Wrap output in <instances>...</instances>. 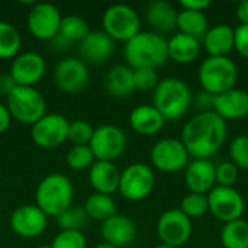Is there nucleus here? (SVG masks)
Instances as JSON below:
<instances>
[{"mask_svg":"<svg viewBox=\"0 0 248 248\" xmlns=\"http://www.w3.org/2000/svg\"><path fill=\"white\" fill-rule=\"evenodd\" d=\"M228 125L214 110L190 118L182 131V142L195 160H209L225 144Z\"/></svg>","mask_w":248,"mask_h":248,"instance_id":"nucleus-1","label":"nucleus"},{"mask_svg":"<svg viewBox=\"0 0 248 248\" xmlns=\"http://www.w3.org/2000/svg\"><path fill=\"white\" fill-rule=\"evenodd\" d=\"M128 67L137 68H158L169 60L167 39L157 33L141 31L125 44L124 49Z\"/></svg>","mask_w":248,"mask_h":248,"instance_id":"nucleus-2","label":"nucleus"},{"mask_svg":"<svg viewBox=\"0 0 248 248\" xmlns=\"http://www.w3.org/2000/svg\"><path fill=\"white\" fill-rule=\"evenodd\" d=\"M192 105V92L189 86L177 77L160 80L153 94V106L166 121H176L186 115Z\"/></svg>","mask_w":248,"mask_h":248,"instance_id":"nucleus-3","label":"nucleus"},{"mask_svg":"<svg viewBox=\"0 0 248 248\" xmlns=\"http://www.w3.org/2000/svg\"><path fill=\"white\" fill-rule=\"evenodd\" d=\"M73 195L71 180L61 173H51L36 187V206L46 217L57 218L73 205Z\"/></svg>","mask_w":248,"mask_h":248,"instance_id":"nucleus-4","label":"nucleus"},{"mask_svg":"<svg viewBox=\"0 0 248 248\" xmlns=\"http://www.w3.org/2000/svg\"><path fill=\"white\" fill-rule=\"evenodd\" d=\"M198 78L203 92L218 96L235 87L238 67L228 57H206L199 65Z\"/></svg>","mask_w":248,"mask_h":248,"instance_id":"nucleus-5","label":"nucleus"},{"mask_svg":"<svg viewBox=\"0 0 248 248\" xmlns=\"http://www.w3.org/2000/svg\"><path fill=\"white\" fill-rule=\"evenodd\" d=\"M7 109L13 119L33 125L46 115V102L35 87L17 86L7 96Z\"/></svg>","mask_w":248,"mask_h":248,"instance_id":"nucleus-6","label":"nucleus"},{"mask_svg":"<svg viewBox=\"0 0 248 248\" xmlns=\"http://www.w3.org/2000/svg\"><path fill=\"white\" fill-rule=\"evenodd\" d=\"M103 31L113 41H124L125 44L141 32V19L138 12L122 3L109 6L102 17Z\"/></svg>","mask_w":248,"mask_h":248,"instance_id":"nucleus-7","label":"nucleus"},{"mask_svg":"<svg viewBox=\"0 0 248 248\" xmlns=\"http://www.w3.org/2000/svg\"><path fill=\"white\" fill-rule=\"evenodd\" d=\"M155 186L153 169L144 163H132L122 173L119 180V193L132 202L148 198Z\"/></svg>","mask_w":248,"mask_h":248,"instance_id":"nucleus-8","label":"nucleus"},{"mask_svg":"<svg viewBox=\"0 0 248 248\" xmlns=\"http://www.w3.org/2000/svg\"><path fill=\"white\" fill-rule=\"evenodd\" d=\"M126 144L125 132L118 125L106 124L94 129L89 147L96 161L113 163V160L119 158L125 153Z\"/></svg>","mask_w":248,"mask_h":248,"instance_id":"nucleus-9","label":"nucleus"},{"mask_svg":"<svg viewBox=\"0 0 248 248\" xmlns=\"http://www.w3.org/2000/svg\"><path fill=\"white\" fill-rule=\"evenodd\" d=\"M192 221L179 209L173 208L161 214L157 221V235L163 244L180 248L192 237Z\"/></svg>","mask_w":248,"mask_h":248,"instance_id":"nucleus-10","label":"nucleus"},{"mask_svg":"<svg viewBox=\"0 0 248 248\" xmlns=\"http://www.w3.org/2000/svg\"><path fill=\"white\" fill-rule=\"evenodd\" d=\"M189 153L183 145L182 140L164 138L154 144L151 148L153 166L164 173H176L189 164Z\"/></svg>","mask_w":248,"mask_h":248,"instance_id":"nucleus-11","label":"nucleus"},{"mask_svg":"<svg viewBox=\"0 0 248 248\" xmlns=\"http://www.w3.org/2000/svg\"><path fill=\"white\" fill-rule=\"evenodd\" d=\"M70 122L60 113H46L32 125V141L41 148H55L68 141Z\"/></svg>","mask_w":248,"mask_h":248,"instance_id":"nucleus-12","label":"nucleus"},{"mask_svg":"<svg viewBox=\"0 0 248 248\" xmlns=\"http://www.w3.org/2000/svg\"><path fill=\"white\" fill-rule=\"evenodd\" d=\"M209 212L222 222L240 219L244 214V198L234 187L215 186L208 195Z\"/></svg>","mask_w":248,"mask_h":248,"instance_id":"nucleus-13","label":"nucleus"},{"mask_svg":"<svg viewBox=\"0 0 248 248\" xmlns=\"http://www.w3.org/2000/svg\"><path fill=\"white\" fill-rule=\"evenodd\" d=\"M90 74L86 62L76 57L61 60L54 70V81L58 89L68 94H77L89 84Z\"/></svg>","mask_w":248,"mask_h":248,"instance_id":"nucleus-14","label":"nucleus"},{"mask_svg":"<svg viewBox=\"0 0 248 248\" xmlns=\"http://www.w3.org/2000/svg\"><path fill=\"white\" fill-rule=\"evenodd\" d=\"M62 16L51 3L35 4L28 15V28L31 33L44 41H51L60 31Z\"/></svg>","mask_w":248,"mask_h":248,"instance_id":"nucleus-15","label":"nucleus"},{"mask_svg":"<svg viewBox=\"0 0 248 248\" xmlns=\"http://www.w3.org/2000/svg\"><path fill=\"white\" fill-rule=\"evenodd\" d=\"M45 60L38 52H23L15 57L10 68V76L15 80L16 86L33 87L45 74Z\"/></svg>","mask_w":248,"mask_h":248,"instance_id":"nucleus-16","label":"nucleus"},{"mask_svg":"<svg viewBox=\"0 0 248 248\" xmlns=\"http://www.w3.org/2000/svg\"><path fill=\"white\" fill-rule=\"evenodd\" d=\"M48 225V217L36 205H23L15 209L10 217V227L15 234L23 238L39 237Z\"/></svg>","mask_w":248,"mask_h":248,"instance_id":"nucleus-17","label":"nucleus"},{"mask_svg":"<svg viewBox=\"0 0 248 248\" xmlns=\"http://www.w3.org/2000/svg\"><path fill=\"white\" fill-rule=\"evenodd\" d=\"M100 234L106 244L116 248L129 247L137 240V227L129 217L115 214L102 222Z\"/></svg>","mask_w":248,"mask_h":248,"instance_id":"nucleus-18","label":"nucleus"},{"mask_svg":"<svg viewBox=\"0 0 248 248\" xmlns=\"http://www.w3.org/2000/svg\"><path fill=\"white\" fill-rule=\"evenodd\" d=\"M214 112L224 121H235L248 116V92L231 89L214 97Z\"/></svg>","mask_w":248,"mask_h":248,"instance_id":"nucleus-19","label":"nucleus"},{"mask_svg":"<svg viewBox=\"0 0 248 248\" xmlns=\"http://www.w3.org/2000/svg\"><path fill=\"white\" fill-rule=\"evenodd\" d=\"M185 183L190 193H209L217 185L215 164L211 160H193L186 166Z\"/></svg>","mask_w":248,"mask_h":248,"instance_id":"nucleus-20","label":"nucleus"},{"mask_svg":"<svg viewBox=\"0 0 248 248\" xmlns=\"http://www.w3.org/2000/svg\"><path fill=\"white\" fill-rule=\"evenodd\" d=\"M115 51V41L105 31H90V33L80 42V52L83 58L93 64L108 61Z\"/></svg>","mask_w":248,"mask_h":248,"instance_id":"nucleus-21","label":"nucleus"},{"mask_svg":"<svg viewBox=\"0 0 248 248\" xmlns=\"http://www.w3.org/2000/svg\"><path fill=\"white\" fill-rule=\"evenodd\" d=\"M121 171L110 161H94L89 170V182L96 193L112 195L119 190Z\"/></svg>","mask_w":248,"mask_h":248,"instance_id":"nucleus-22","label":"nucleus"},{"mask_svg":"<svg viewBox=\"0 0 248 248\" xmlns=\"http://www.w3.org/2000/svg\"><path fill=\"white\" fill-rule=\"evenodd\" d=\"M166 119L153 105L137 106L129 115L131 128L140 135H154L163 129Z\"/></svg>","mask_w":248,"mask_h":248,"instance_id":"nucleus-23","label":"nucleus"},{"mask_svg":"<svg viewBox=\"0 0 248 248\" xmlns=\"http://www.w3.org/2000/svg\"><path fill=\"white\" fill-rule=\"evenodd\" d=\"M203 46L209 57H228L234 49V29L228 25H215L203 36Z\"/></svg>","mask_w":248,"mask_h":248,"instance_id":"nucleus-24","label":"nucleus"},{"mask_svg":"<svg viewBox=\"0 0 248 248\" xmlns=\"http://www.w3.org/2000/svg\"><path fill=\"white\" fill-rule=\"evenodd\" d=\"M148 23L158 32H170L177 28L179 12L166 0H154L145 10Z\"/></svg>","mask_w":248,"mask_h":248,"instance_id":"nucleus-25","label":"nucleus"},{"mask_svg":"<svg viewBox=\"0 0 248 248\" xmlns=\"http://www.w3.org/2000/svg\"><path fill=\"white\" fill-rule=\"evenodd\" d=\"M167 46L169 58L179 64H189L195 61L201 52V41L180 32L167 41Z\"/></svg>","mask_w":248,"mask_h":248,"instance_id":"nucleus-26","label":"nucleus"},{"mask_svg":"<svg viewBox=\"0 0 248 248\" xmlns=\"http://www.w3.org/2000/svg\"><path fill=\"white\" fill-rule=\"evenodd\" d=\"M105 86L110 96H115V97L131 96L135 90L134 70L122 64L112 67L105 77Z\"/></svg>","mask_w":248,"mask_h":248,"instance_id":"nucleus-27","label":"nucleus"},{"mask_svg":"<svg viewBox=\"0 0 248 248\" xmlns=\"http://www.w3.org/2000/svg\"><path fill=\"white\" fill-rule=\"evenodd\" d=\"M177 28L180 33L193 36L196 39H203L208 32V17L203 12L193 10H180L177 15Z\"/></svg>","mask_w":248,"mask_h":248,"instance_id":"nucleus-28","label":"nucleus"},{"mask_svg":"<svg viewBox=\"0 0 248 248\" xmlns=\"http://www.w3.org/2000/svg\"><path fill=\"white\" fill-rule=\"evenodd\" d=\"M84 211L89 217V219H96V221H106L110 217L116 214V203L109 195L103 193H92L84 203Z\"/></svg>","mask_w":248,"mask_h":248,"instance_id":"nucleus-29","label":"nucleus"},{"mask_svg":"<svg viewBox=\"0 0 248 248\" xmlns=\"http://www.w3.org/2000/svg\"><path fill=\"white\" fill-rule=\"evenodd\" d=\"M221 243L224 248H248V222L235 219L227 222L221 230Z\"/></svg>","mask_w":248,"mask_h":248,"instance_id":"nucleus-30","label":"nucleus"},{"mask_svg":"<svg viewBox=\"0 0 248 248\" xmlns=\"http://www.w3.org/2000/svg\"><path fill=\"white\" fill-rule=\"evenodd\" d=\"M89 33H90V28L83 17L76 15H68L62 17L58 35L62 36L65 41H68L70 44L81 42Z\"/></svg>","mask_w":248,"mask_h":248,"instance_id":"nucleus-31","label":"nucleus"},{"mask_svg":"<svg viewBox=\"0 0 248 248\" xmlns=\"http://www.w3.org/2000/svg\"><path fill=\"white\" fill-rule=\"evenodd\" d=\"M22 38L17 29L9 22L0 20V58H15L20 49Z\"/></svg>","mask_w":248,"mask_h":248,"instance_id":"nucleus-32","label":"nucleus"},{"mask_svg":"<svg viewBox=\"0 0 248 248\" xmlns=\"http://www.w3.org/2000/svg\"><path fill=\"white\" fill-rule=\"evenodd\" d=\"M55 219H57V227L61 231H81L89 222V217L84 208L73 206V205Z\"/></svg>","mask_w":248,"mask_h":248,"instance_id":"nucleus-33","label":"nucleus"},{"mask_svg":"<svg viewBox=\"0 0 248 248\" xmlns=\"http://www.w3.org/2000/svg\"><path fill=\"white\" fill-rule=\"evenodd\" d=\"M189 219L193 218H201L205 214L209 212V203H208V196L206 195H201V193H187L182 202H180V208H179Z\"/></svg>","mask_w":248,"mask_h":248,"instance_id":"nucleus-34","label":"nucleus"},{"mask_svg":"<svg viewBox=\"0 0 248 248\" xmlns=\"http://www.w3.org/2000/svg\"><path fill=\"white\" fill-rule=\"evenodd\" d=\"M67 166L76 171H81L86 169H90L93 163L96 161L92 150L89 145H74L65 157Z\"/></svg>","mask_w":248,"mask_h":248,"instance_id":"nucleus-35","label":"nucleus"},{"mask_svg":"<svg viewBox=\"0 0 248 248\" xmlns=\"http://www.w3.org/2000/svg\"><path fill=\"white\" fill-rule=\"evenodd\" d=\"M93 126L86 121H74L68 128V141L74 145H89L93 137Z\"/></svg>","mask_w":248,"mask_h":248,"instance_id":"nucleus-36","label":"nucleus"},{"mask_svg":"<svg viewBox=\"0 0 248 248\" xmlns=\"http://www.w3.org/2000/svg\"><path fill=\"white\" fill-rule=\"evenodd\" d=\"M240 169L232 161H222L215 166V183L222 187H232L238 180Z\"/></svg>","mask_w":248,"mask_h":248,"instance_id":"nucleus-37","label":"nucleus"},{"mask_svg":"<svg viewBox=\"0 0 248 248\" xmlns=\"http://www.w3.org/2000/svg\"><path fill=\"white\" fill-rule=\"evenodd\" d=\"M231 161L238 167L248 170V135H238L230 145Z\"/></svg>","mask_w":248,"mask_h":248,"instance_id":"nucleus-38","label":"nucleus"},{"mask_svg":"<svg viewBox=\"0 0 248 248\" xmlns=\"http://www.w3.org/2000/svg\"><path fill=\"white\" fill-rule=\"evenodd\" d=\"M87 241L81 231H61L51 243L52 248H86Z\"/></svg>","mask_w":248,"mask_h":248,"instance_id":"nucleus-39","label":"nucleus"},{"mask_svg":"<svg viewBox=\"0 0 248 248\" xmlns=\"http://www.w3.org/2000/svg\"><path fill=\"white\" fill-rule=\"evenodd\" d=\"M160 83L158 74L154 68H137L134 70V84L135 90L142 92H154L157 84Z\"/></svg>","mask_w":248,"mask_h":248,"instance_id":"nucleus-40","label":"nucleus"},{"mask_svg":"<svg viewBox=\"0 0 248 248\" xmlns=\"http://www.w3.org/2000/svg\"><path fill=\"white\" fill-rule=\"evenodd\" d=\"M234 49L248 58V25H238L234 29Z\"/></svg>","mask_w":248,"mask_h":248,"instance_id":"nucleus-41","label":"nucleus"},{"mask_svg":"<svg viewBox=\"0 0 248 248\" xmlns=\"http://www.w3.org/2000/svg\"><path fill=\"white\" fill-rule=\"evenodd\" d=\"M180 6L183 10H193V12H205L211 6V0H182Z\"/></svg>","mask_w":248,"mask_h":248,"instance_id":"nucleus-42","label":"nucleus"},{"mask_svg":"<svg viewBox=\"0 0 248 248\" xmlns=\"http://www.w3.org/2000/svg\"><path fill=\"white\" fill-rule=\"evenodd\" d=\"M16 83L12 78L10 73L9 74H0V93L4 96H9L15 89H16Z\"/></svg>","mask_w":248,"mask_h":248,"instance_id":"nucleus-43","label":"nucleus"},{"mask_svg":"<svg viewBox=\"0 0 248 248\" xmlns=\"http://www.w3.org/2000/svg\"><path fill=\"white\" fill-rule=\"evenodd\" d=\"M10 122H12V116L9 113L7 106L0 103V134L7 131V128L10 126Z\"/></svg>","mask_w":248,"mask_h":248,"instance_id":"nucleus-44","label":"nucleus"},{"mask_svg":"<svg viewBox=\"0 0 248 248\" xmlns=\"http://www.w3.org/2000/svg\"><path fill=\"white\" fill-rule=\"evenodd\" d=\"M237 17L240 25H248V0H244L237 7Z\"/></svg>","mask_w":248,"mask_h":248,"instance_id":"nucleus-45","label":"nucleus"},{"mask_svg":"<svg viewBox=\"0 0 248 248\" xmlns=\"http://www.w3.org/2000/svg\"><path fill=\"white\" fill-rule=\"evenodd\" d=\"M94 248H116V247H113V246H110V244H106V243H103V244H99V246H96Z\"/></svg>","mask_w":248,"mask_h":248,"instance_id":"nucleus-46","label":"nucleus"},{"mask_svg":"<svg viewBox=\"0 0 248 248\" xmlns=\"http://www.w3.org/2000/svg\"><path fill=\"white\" fill-rule=\"evenodd\" d=\"M154 248H176V247H170V246H166V244H161V246H157Z\"/></svg>","mask_w":248,"mask_h":248,"instance_id":"nucleus-47","label":"nucleus"},{"mask_svg":"<svg viewBox=\"0 0 248 248\" xmlns=\"http://www.w3.org/2000/svg\"><path fill=\"white\" fill-rule=\"evenodd\" d=\"M38 248H52L51 246H41V247H38Z\"/></svg>","mask_w":248,"mask_h":248,"instance_id":"nucleus-48","label":"nucleus"}]
</instances>
